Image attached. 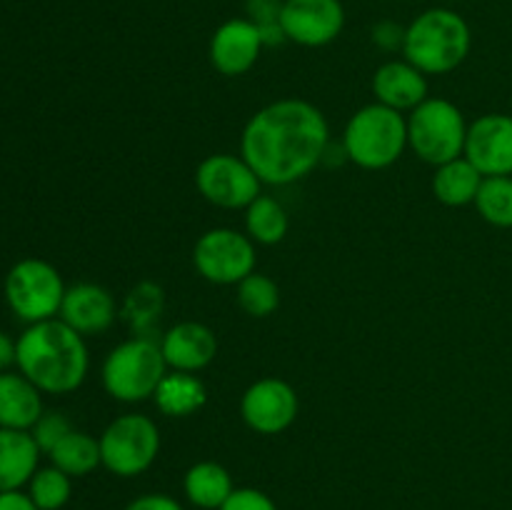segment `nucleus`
Instances as JSON below:
<instances>
[{
	"label": "nucleus",
	"mask_w": 512,
	"mask_h": 510,
	"mask_svg": "<svg viewBox=\"0 0 512 510\" xmlns=\"http://www.w3.org/2000/svg\"><path fill=\"white\" fill-rule=\"evenodd\" d=\"M125 510H183V505L165 493H145L140 498L130 500Z\"/></svg>",
	"instance_id": "obj_33"
},
{
	"label": "nucleus",
	"mask_w": 512,
	"mask_h": 510,
	"mask_svg": "<svg viewBox=\"0 0 512 510\" xmlns=\"http://www.w3.org/2000/svg\"><path fill=\"white\" fill-rule=\"evenodd\" d=\"M65 290L63 275L48 260H18L5 275V303L28 325L58 318Z\"/></svg>",
	"instance_id": "obj_7"
},
{
	"label": "nucleus",
	"mask_w": 512,
	"mask_h": 510,
	"mask_svg": "<svg viewBox=\"0 0 512 510\" xmlns=\"http://www.w3.org/2000/svg\"><path fill=\"white\" fill-rule=\"evenodd\" d=\"M0 510H38L25 490H8L0 493Z\"/></svg>",
	"instance_id": "obj_34"
},
{
	"label": "nucleus",
	"mask_w": 512,
	"mask_h": 510,
	"mask_svg": "<svg viewBox=\"0 0 512 510\" xmlns=\"http://www.w3.org/2000/svg\"><path fill=\"white\" fill-rule=\"evenodd\" d=\"M468 123L453 100L428 98L408 115V148L428 165H443L465 153Z\"/></svg>",
	"instance_id": "obj_6"
},
{
	"label": "nucleus",
	"mask_w": 512,
	"mask_h": 510,
	"mask_svg": "<svg viewBox=\"0 0 512 510\" xmlns=\"http://www.w3.org/2000/svg\"><path fill=\"white\" fill-rule=\"evenodd\" d=\"M103 468L118 478H135L150 470L160 453V430L150 415H118L100 435Z\"/></svg>",
	"instance_id": "obj_8"
},
{
	"label": "nucleus",
	"mask_w": 512,
	"mask_h": 510,
	"mask_svg": "<svg viewBox=\"0 0 512 510\" xmlns=\"http://www.w3.org/2000/svg\"><path fill=\"white\" fill-rule=\"evenodd\" d=\"M40 455L30 430L0 428V493L23 490L38 470Z\"/></svg>",
	"instance_id": "obj_19"
},
{
	"label": "nucleus",
	"mask_w": 512,
	"mask_h": 510,
	"mask_svg": "<svg viewBox=\"0 0 512 510\" xmlns=\"http://www.w3.org/2000/svg\"><path fill=\"white\" fill-rule=\"evenodd\" d=\"M160 310H163V290L158 285L140 283L128 295V300H125L123 315L133 325L135 335H140V338H153V335H148V330L160 315Z\"/></svg>",
	"instance_id": "obj_28"
},
{
	"label": "nucleus",
	"mask_w": 512,
	"mask_h": 510,
	"mask_svg": "<svg viewBox=\"0 0 512 510\" xmlns=\"http://www.w3.org/2000/svg\"><path fill=\"white\" fill-rule=\"evenodd\" d=\"M238 305L250 318H270L280 305V288L270 275L250 273L238 285Z\"/></svg>",
	"instance_id": "obj_27"
},
{
	"label": "nucleus",
	"mask_w": 512,
	"mask_h": 510,
	"mask_svg": "<svg viewBox=\"0 0 512 510\" xmlns=\"http://www.w3.org/2000/svg\"><path fill=\"white\" fill-rule=\"evenodd\" d=\"M255 263V243L235 228H210L195 240V270L213 285H238L255 273Z\"/></svg>",
	"instance_id": "obj_9"
},
{
	"label": "nucleus",
	"mask_w": 512,
	"mask_h": 510,
	"mask_svg": "<svg viewBox=\"0 0 512 510\" xmlns=\"http://www.w3.org/2000/svg\"><path fill=\"white\" fill-rule=\"evenodd\" d=\"M480 185H483V173L465 155L435 168L433 195L438 198V203L448 205V208L473 205Z\"/></svg>",
	"instance_id": "obj_22"
},
{
	"label": "nucleus",
	"mask_w": 512,
	"mask_h": 510,
	"mask_svg": "<svg viewBox=\"0 0 512 510\" xmlns=\"http://www.w3.org/2000/svg\"><path fill=\"white\" fill-rule=\"evenodd\" d=\"M373 43L383 50H403L405 43V28L393 23V20H380L373 25Z\"/></svg>",
	"instance_id": "obj_32"
},
{
	"label": "nucleus",
	"mask_w": 512,
	"mask_h": 510,
	"mask_svg": "<svg viewBox=\"0 0 512 510\" xmlns=\"http://www.w3.org/2000/svg\"><path fill=\"white\" fill-rule=\"evenodd\" d=\"M160 350H163V358L170 370L200 373L218 355V335L198 320H183L165 330L160 338Z\"/></svg>",
	"instance_id": "obj_16"
},
{
	"label": "nucleus",
	"mask_w": 512,
	"mask_h": 510,
	"mask_svg": "<svg viewBox=\"0 0 512 510\" xmlns=\"http://www.w3.org/2000/svg\"><path fill=\"white\" fill-rule=\"evenodd\" d=\"M330 145L328 118L303 98H283L250 115L240 155L263 185H293L313 173Z\"/></svg>",
	"instance_id": "obj_1"
},
{
	"label": "nucleus",
	"mask_w": 512,
	"mask_h": 510,
	"mask_svg": "<svg viewBox=\"0 0 512 510\" xmlns=\"http://www.w3.org/2000/svg\"><path fill=\"white\" fill-rule=\"evenodd\" d=\"M70 430L75 428L70 425V420L65 418L63 413H58V410H45V413L38 418V423L30 428V435H33V440L38 443L40 453L48 455L50 450H53L55 445L70 433Z\"/></svg>",
	"instance_id": "obj_30"
},
{
	"label": "nucleus",
	"mask_w": 512,
	"mask_h": 510,
	"mask_svg": "<svg viewBox=\"0 0 512 510\" xmlns=\"http://www.w3.org/2000/svg\"><path fill=\"white\" fill-rule=\"evenodd\" d=\"M470 48H473V30L458 10H423L405 28L403 58L425 75L453 73L465 63Z\"/></svg>",
	"instance_id": "obj_3"
},
{
	"label": "nucleus",
	"mask_w": 512,
	"mask_h": 510,
	"mask_svg": "<svg viewBox=\"0 0 512 510\" xmlns=\"http://www.w3.org/2000/svg\"><path fill=\"white\" fill-rule=\"evenodd\" d=\"M58 318L83 338L100 335L118 318V303L113 293L98 283H78L65 290Z\"/></svg>",
	"instance_id": "obj_15"
},
{
	"label": "nucleus",
	"mask_w": 512,
	"mask_h": 510,
	"mask_svg": "<svg viewBox=\"0 0 512 510\" xmlns=\"http://www.w3.org/2000/svg\"><path fill=\"white\" fill-rule=\"evenodd\" d=\"M473 205L485 223L495 228H512V175L483 178Z\"/></svg>",
	"instance_id": "obj_25"
},
{
	"label": "nucleus",
	"mask_w": 512,
	"mask_h": 510,
	"mask_svg": "<svg viewBox=\"0 0 512 510\" xmlns=\"http://www.w3.org/2000/svg\"><path fill=\"white\" fill-rule=\"evenodd\" d=\"M43 408V393L23 373H0V428L30 430L38 423Z\"/></svg>",
	"instance_id": "obj_18"
},
{
	"label": "nucleus",
	"mask_w": 512,
	"mask_h": 510,
	"mask_svg": "<svg viewBox=\"0 0 512 510\" xmlns=\"http://www.w3.org/2000/svg\"><path fill=\"white\" fill-rule=\"evenodd\" d=\"M220 510H278V505L258 488H235Z\"/></svg>",
	"instance_id": "obj_31"
},
{
	"label": "nucleus",
	"mask_w": 512,
	"mask_h": 510,
	"mask_svg": "<svg viewBox=\"0 0 512 510\" xmlns=\"http://www.w3.org/2000/svg\"><path fill=\"white\" fill-rule=\"evenodd\" d=\"M280 28L288 43L303 48H325L345 28L343 0H283Z\"/></svg>",
	"instance_id": "obj_12"
},
{
	"label": "nucleus",
	"mask_w": 512,
	"mask_h": 510,
	"mask_svg": "<svg viewBox=\"0 0 512 510\" xmlns=\"http://www.w3.org/2000/svg\"><path fill=\"white\" fill-rule=\"evenodd\" d=\"M300 398L283 378H260L240 398V418L253 433L280 435L298 420Z\"/></svg>",
	"instance_id": "obj_11"
},
{
	"label": "nucleus",
	"mask_w": 512,
	"mask_h": 510,
	"mask_svg": "<svg viewBox=\"0 0 512 510\" xmlns=\"http://www.w3.org/2000/svg\"><path fill=\"white\" fill-rule=\"evenodd\" d=\"M265 40L248 18H230L215 28L208 45L210 65L225 78H240L258 65Z\"/></svg>",
	"instance_id": "obj_13"
},
{
	"label": "nucleus",
	"mask_w": 512,
	"mask_h": 510,
	"mask_svg": "<svg viewBox=\"0 0 512 510\" xmlns=\"http://www.w3.org/2000/svg\"><path fill=\"white\" fill-rule=\"evenodd\" d=\"M465 158L483 178L512 175V115L485 113L468 125Z\"/></svg>",
	"instance_id": "obj_14"
},
{
	"label": "nucleus",
	"mask_w": 512,
	"mask_h": 510,
	"mask_svg": "<svg viewBox=\"0 0 512 510\" xmlns=\"http://www.w3.org/2000/svg\"><path fill=\"white\" fill-rule=\"evenodd\" d=\"M453 3H458V0H453Z\"/></svg>",
	"instance_id": "obj_36"
},
{
	"label": "nucleus",
	"mask_w": 512,
	"mask_h": 510,
	"mask_svg": "<svg viewBox=\"0 0 512 510\" xmlns=\"http://www.w3.org/2000/svg\"><path fill=\"white\" fill-rule=\"evenodd\" d=\"M183 490L190 505H195L198 510H220L225 500L233 495L235 485L225 465L215 463V460H200V463L190 465L185 473Z\"/></svg>",
	"instance_id": "obj_21"
},
{
	"label": "nucleus",
	"mask_w": 512,
	"mask_h": 510,
	"mask_svg": "<svg viewBox=\"0 0 512 510\" xmlns=\"http://www.w3.org/2000/svg\"><path fill=\"white\" fill-rule=\"evenodd\" d=\"M280 15H283V0H245V18L258 25L265 48L288 43L280 28Z\"/></svg>",
	"instance_id": "obj_29"
},
{
	"label": "nucleus",
	"mask_w": 512,
	"mask_h": 510,
	"mask_svg": "<svg viewBox=\"0 0 512 510\" xmlns=\"http://www.w3.org/2000/svg\"><path fill=\"white\" fill-rule=\"evenodd\" d=\"M408 150V118L388 105L355 110L343 130V155L363 170H385Z\"/></svg>",
	"instance_id": "obj_4"
},
{
	"label": "nucleus",
	"mask_w": 512,
	"mask_h": 510,
	"mask_svg": "<svg viewBox=\"0 0 512 510\" xmlns=\"http://www.w3.org/2000/svg\"><path fill=\"white\" fill-rule=\"evenodd\" d=\"M50 465L68 473L70 478H85L93 473L98 465H103V455H100V440L93 438L83 430H70L58 445L48 453Z\"/></svg>",
	"instance_id": "obj_23"
},
{
	"label": "nucleus",
	"mask_w": 512,
	"mask_h": 510,
	"mask_svg": "<svg viewBox=\"0 0 512 510\" xmlns=\"http://www.w3.org/2000/svg\"><path fill=\"white\" fill-rule=\"evenodd\" d=\"M15 365L40 393L68 395L88 378L90 353L83 335L60 318H50L18 335Z\"/></svg>",
	"instance_id": "obj_2"
},
{
	"label": "nucleus",
	"mask_w": 512,
	"mask_h": 510,
	"mask_svg": "<svg viewBox=\"0 0 512 510\" xmlns=\"http://www.w3.org/2000/svg\"><path fill=\"white\" fill-rule=\"evenodd\" d=\"M15 363V340L8 338V333L0 330V373L8 370Z\"/></svg>",
	"instance_id": "obj_35"
},
{
	"label": "nucleus",
	"mask_w": 512,
	"mask_h": 510,
	"mask_svg": "<svg viewBox=\"0 0 512 510\" xmlns=\"http://www.w3.org/2000/svg\"><path fill=\"white\" fill-rule=\"evenodd\" d=\"M70 480L73 478L68 473H63L55 465H48V468L35 470L25 493L30 495V500H33L38 510H63L68 505L70 495H73V483Z\"/></svg>",
	"instance_id": "obj_26"
},
{
	"label": "nucleus",
	"mask_w": 512,
	"mask_h": 510,
	"mask_svg": "<svg viewBox=\"0 0 512 510\" xmlns=\"http://www.w3.org/2000/svg\"><path fill=\"white\" fill-rule=\"evenodd\" d=\"M195 188L210 205L223 210L248 208L263 193V183L248 160L233 153H213L200 160Z\"/></svg>",
	"instance_id": "obj_10"
},
{
	"label": "nucleus",
	"mask_w": 512,
	"mask_h": 510,
	"mask_svg": "<svg viewBox=\"0 0 512 510\" xmlns=\"http://www.w3.org/2000/svg\"><path fill=\"white\" fill-rule=\"evenodd\" d=\"M288 210L270 195L260 193L245 208V233L255 245H278L288 235Z\"/></svg>",
	"instance_id": "obj_24"
},
{
	"label": "nucleus",
	"mask_w": 512,
	"mask_h": 510,
	"mask_svg": "<svg viewBox=\"0 0 512 510\" xmlns=\"http://www.w3.org/2000/svg\"><path fill=\"white\" fill-rule=\"evenodd\" d=\"M155 408L168 418H190L208 403V388L198 373L168 370L153 395Z\"/></svg>",
	"instance_id": "obj_20"
},
{
	"label": "nucleus",
	"mask_w": 512,
	"mask_h": 510,
	"mask_svg": "<svg viewBox=\"0 0 512 510\" xmlns=\"http://www.w3.org/2000/svg\"><path fill=\"white\" fill-rule=\"evenodd\" d=\"M168 370L158 340L133 335L105 355L100 380L110 398L133 405L153 398Z\"/></svg>",
	"instance_id": "obj_5"
},
{
	"label": "nucleus",
	"mask_w": 512,
	"mask_h": 510,
	"mask_svg": "<svg viewBox=\"0 0 512 510\" xmlns=\"http://www.w3.org/2000/svg\"><path fill=\"white\" fill-rule=\"evenodd\" d=\"M375 103L388 105L398 113H410L428 100V75L408 60H388L373 73Z\"/></svg>",
	"instance_id": "obj_17"
}]
</instances>
